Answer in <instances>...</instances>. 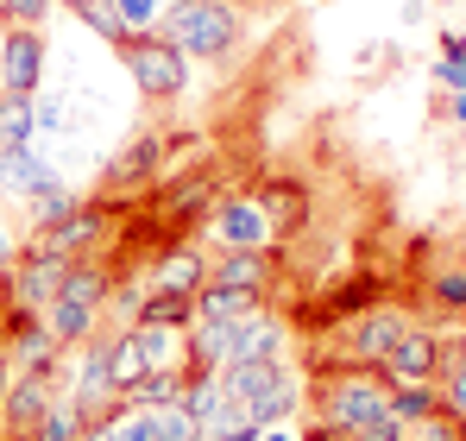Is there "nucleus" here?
Instances as JSON below:
<instances>
[{
	"label": "nucleus",
	"mask_w": 466,
	"mask_h": 441,
	"mask_svg": "<svg viewBox=\"0 0 466 441\" xmlns=\"http://www.w3.org/2000/svg\"><path fill=\"white\" fill-rule=\"evenodd\" d=\"M228 322H189V372H221L228 366Z\"/></svg>",
	"instance_id": "25"
},
{
	"label": "nucleus",
	"mask_w": 466,
	"mask_h": 441,
	"mask_svg": "<svg viewBox=\"0 0 466 441\" xmlns=\"http://www.w3.org/2000/svg\"><path fill=\"white\" fill-rule=\"evenodd\" d=\"M435 82L454 88V95H466V57H441V64H435Z\"/></svg>",
	"instance_id": "39"
},
{
	"label": "nucleus",
	"mask_w": 466,
	"mask_h": 441,
	"mask_svg": "<svg viewBox=\"0 0 466 441\" xmlns=\"http://www.w3.org/2000/svg\"><path fill=\"white\" fill-rule=\"evenodd\" d=\"M390 410L403 423H429L441 416V385H390Z\"/></svg>",
	"instance_id": "29"
},
{
	"label": "nucleus",
	"mask_w": 466,
	"mask_h": 441,
	"mask_svg": "<svg viewBox=\"0 0 466 441\" xmlns=\"http://www.w3.org/2000/svg\"><path fill=\"white\" fill-rule=\"evenodd\" d=\"M157 441H202V423H196L183 404H164V410H157Z\"/></svg>",
	"instance_id": "36"
},
{
	"label": "nucleus",
	"mask_w": 466,
	"mask_h": 441,
	"mask_svg": "<svg viewBox=\"0 0 466 441\" xmlns=\"http://www.w3.org/2000/svg\"><path fill=\"white\" fill-rule=\"evenodd\" d=\"M82 429H88V416H82L70 397H57V404L45 410V423L32 429V441H82Z\"/></svg>",
	"instance_id": "32"
},
{
	"label": "nucleus",
	"mask_w": 466,
	"mask_h": 441,
	"mask_svg": "<svg viewBox=\"0 0 466 441\" xmlns=\"http://www.w3.org/2000/svg\"><path fill=\"white\" fill-rule=\"evenodd\" d=\"M0 441H6V436H0Z\"/></svg>",
	"instance_id": "48"
},
{
	"label": "nucleus",
	"mask_w": 466,
	"mask_h": 441,
	"mask_svg": "<svg viewBox=\"0 0 466 441\" xmlns=\"http://www.w3.org/2000/svg\"><path fill=\"white\" fill-rule=\"evenodd\" d=\"M208 441H258V429L246 423V429H228V436H208Z\"/></svg>",
	"instance_id": "45"
},
{
	"label": "nucleus",
	"mask_w": 466,
	"mask_h": 441,
	"mask_svg": "<svg viewBox=\"0 0 466 441\" xmlns=\"http://www.w3.org/2000/svg\"><path fill=\"white\" fill-rule=\"evenodd\" d=\"M170 170V146H164V133H133L127 146L107 158V190H152L157 177Z\"/></svg>",
	"instance_id": "13"
},
{
	"label": "nucleus",
	"mask_w": 466,
	"mask_h": 441,
	"mask_svg": "<svg viewBox=\"0 0 466 441\" xmlns=\"http://www.w3.org/2000/svg\"><path fill=\"white\" fill-rule=\"evenodd\" d=\"M57 6H70V13H76V6H88V0H57Z\"/></svg>",
	"instance_id": "47"
},
{
	"label": "nucleus",
	"mask_w": 466,
	"mask_h": 441,
	"mask_svg": "<svg viewBox=\"0 0 466 441\" xmlns=\"http://www.w3.org/2000/svg\"><path fill=\"white\" fill-rule=\"evenodd\" d=\"M422 296H429V309L435 315H466V265H435L429 278H422Z\"/></svg>",
	"instance_id": "23"
},
{
	"label": "nucleus",
	"mask_w": 466,
	"mask_h": 441,
	"mask_svg": "<svg viewBox=\"0 0 466 441\" xmlns=\"http://www.w3.org/2000/svg\"><path fill=\"white\" fill-rule=\"evenodd\" d=\"M278 265H284V252H278V246H265V252H215V259H208V284L271 291V284H278Z\"/></svg>",
	"instance_id": "17"
},
{
	"label": "nucleus",
	"mask_w": 466,
	"mask_h": 441,
	"mask_svg": "<svg viewBox=\"0 0 466 441\" xmlns=\"http://www.w3.org/2000/svg\"><path fill=\"white\" fill-rule=\"evenodd\" d=\"M32 108H38V139H76L82 133V108L70 95H32Z\"/></svg>",
	"instance_id": "24"
},
{
	"label": "nucleus",
	"mask_w": 466,
	"mask_h": 441,
	"mask_svg": "<svg viewBox=\"0 0 466 441\" xmlns=\"http://www.w3.org/2000/svg\"><path fill=\"white\" fill-rule=\"evenodd\" d=\"M82 209V196L70 190V183H51V190H38L32 202H25V215H32V227H51V220H70Z\"/></svg>",
	"instance_id": "30"
},
{
	"label": "nucleus",
	"mask_w": 466,
	"mask_h": 441,
	"mask_svg": "<svg viewBox=\"0 0 466 441\" xmlns=\"http://www.w3.org/2000/svg\"><path fill=\"white\" fill-rule=\"evenodd\" d=\"M265 309V291H233V284H202L196 291V322H246Z\"/></svg>",
	"instance_id": "21"
},
{
	"label": "nucleus",
	"mask_w": 466,
	"mask_h": 441,
	"mask_svg": "<svg viewBox=\"0 0 466 441\" xmlns=\"http://www.w3.org/2000/svg\"><path fill=\"white\" fill-rule=\"evenodd\" d=\"M416 315L410 309H397V303H379V309H366V315H353V322H340V366H385V354L397 347V334L410 328Z\"/></svg>",
	"instance_id": "8"
},
{
	"label": "nucleus",
	"mask_w": 466,
	"mask_h": 441,
	"mask_svg": "<svg viewBox=\"0 0 466 441\" xmlns=\"http://www.w3.org/2000/svg\"><path fill=\"white\" fill-rule=\"evenodd\" d=\"M101 423L120 441H157V410H146V404H114Z\"/></svg>",
	"instance_id": "31"
},
{
	"label": "nucleus",
	"mask_w": 466,
	"mask_h": 441,
	"mask_svg": "<svg viewBox=\"0 0 466 441\" xmlns=\"http://www.w3.org/2000/svg\"><path fill=\"white\" fill-rule=\"evenodd\" d=\"M139 322H164V328H189V322H196V296H146ZM139 322H133V328H139Z\"/></svg>",
	"instance_id": "33"
},
{
	"label": "nucleus",
	"mask_w": 466,
	"mask_h": 441,
	"mask_svg": "<svg viewBox=\"0 0 466 441\" xmlns=\"http://www.w3.org/2000/svg\"><path fill=\"white\" fill-rule=\"evenodd\" d=\"M57 291H64V259L19 252V259H13V272L0 278V309H25V315H38Z\"/></svg>",
	"instance_id": "10"
},
{
	"label": "nucleus",
	"mask_w": 466,
	"mask_h": 441,
	"mask_svg": "<svg viewBox=\"0 0 466 441\" xmlns=\"http://www.w3.org/2000/svg\"><path fill=\"white\" fill-rule=\"evenodd\" d=\"M51 183H64V170L45 158L38 146H19V151H0V196L6 202H32L38 190H51Z\"/></svg>",
	"instance_id": "16"
},
{
	"label": "nucleus",
	"mask_w": 466,
	"mask_h": 441,
	"mask_svg": "<svg viewBox=\"0 0 466 441\" xmlns=\"http://www.w3.org/2000/svg\"><path fill=\"white\" fill-rule=\"evenodd\" d=\"M19 146H38V108H32V95L0 88V151H19Z\"/></svg>",
	"instance_id": "22"
},
{
	"label": "nucleus",
	"mask_w": 466,
	"mask_h": 441,
	"mask_svg": "<svg viewBox=\"0 0 466 441\" xmlns=\"http://www.w3.org/2000/svg\"><path fill=\"white\" fill-rule=\"evenodd\" d=\"M258 209H265V220H271V233H303L315 215V196L303 177H284V170H271V177H258L252 190H246Z\"/></svg>",
	"instance_id": "11"
},
{
	"label": "nucleus",
	"mask_w": 466,
	"mask_h": 441,
	"mask_svg": "<svg viewBox=\"0 0 466 441\" xmlns=\"http://www.w3.org/2000/svg\"><path fill=\"white\" fill-rule=\"evenodd\" d=\"M51 6H57V0H0V19H6V26H32V32H45Z\"/></svg>",
	"instance_id": "37"
},
{
	"label": "nucleus",
	"mask_w": 466,
	"mask_h": 441,
	"mask_svg": "<svg viewBox=\"0 0 466 441\" xmlns=\"http://www.w3.org/2000/svg\"><path fill=\"white\" fill-rule=\"evenodd\" d=\"M258 441H303V436H297L290 423H278V429H258Z\"/></svg>",
	"instance_id": "44"
},
{
	"label": "nucleus",
	"mask_w": 466,
	"mask_h": 441,
	"mask_svg": "<svg viewBox=\"0 0 466 441\" xmlns=\"http://www.w3.org/2000/svg\"><path fill=\"white\" fill-rule=\"evenodd\" d=\"M114 57H120V70L133 76V88H139L146 101H177V95L189 88V57H183L164 32H133V38H120Z\"/></svg>",
	"instance_id": "4"
},
{
	"label": "nucleus",
	"mask_w": 466,
	"mask_h": 441,
	"mask_svg": "<svg viewBox=\"0 0 466 441\" xmlns=\"http://www.w3.org/2000/svg\"><path fill=\"white\" fill-rule=\"evenodd\" d=\"M390 296V284L379 272H353L347 284H334V291L321 296L315 309H321V328H340V322H353V315H366V309H379Z\"/></svg>",
	"instance_id": "18"
},
{
	"label": "nucleus",
	"mask_w": 466,
	"mask_h": 441,
	"mask_svg": "<svg viewBox=\"0 0 466 441\" xmlns=\"http://www.w3.org/2000/svg\"><path fill=\"white\" fill-rule=\"evenodd\" d=\"M51 404H57V378L51 372H6V385H0V436L32 441V429L45 423Z\"/></svg>",
	"instance_id": "9"
},
{
	"label": "nucleus",
	"mask_w": 466,
	"mask_h": 441,
	"mask_svg": "<svg viewBox=\"0 0 466 441\" xmlns=\"http://www.w3.org/2000/svg\"><path fill=\"white\" fill-rule=\"evenodd\" d=\"M76 19L95 32V38H101V45H120V38H127V26H120V13H114L107 0H88V6H76Z\"/></svg>",
	"instance_id": "35"
},
{
	"label": "nucleus",
	"mask_w": 466,
	"mask_h": 441,
	"mask_svg": "<svg viewBox=\"0 0 466 441\" xmlns=\"http://www.w3.org/2000/svg\"><path fill=\"white\" fill-rule=\"evenodd\" d=\"M157 32L189 57V64H221L239 51L246 38V19H239V0H170Z\"/></svg>",
	"instance_id": "3"
},
{
	"label": "nucleus",
	"mask_w": 466,
	"mask_h": 441,
	"mask_svg": "<svg viewBox=\"0 0 466 441\" xmlns=\"http://www.w3.org/2000/svg\"><path fill=\"white\" fill-rule=\"evenodd\" d=\"M454 127L466 133V95H454Z\"/></svg>",
	"instance_id": "46"
},
{
	"label": "nucleus",
	"mask_w": 466,
	"mask_h": 441,
	"mask_svg": "<svg viewBox=\"0 0 466 441\" xmlns=\"http://www.w3.org/2000/svg\"><path fill=\"white\" fill-rule=\"evenodd\" d=\"M435 385H441V416L466 429V341H461V347H448V366H441Z\"/></svg>",
	"instance_id": "27"
},
{
	"label": "nucleus",
	"mask_w": 466,
	"mask_h": 441,
	"mask_svg": "<svg viewBox=\"0 0 466 441\" xmlns=\"http://www.w3.org/2000/svg\"><path fill=\"white\" fill-rule=\"evenodd\" d=\"M38 322L51 328L57 347H82V341L101 334V309H95V303H76V296H51V303L38 309Z\"/></svg>",
	"instance_id": "19"
},
{
	"label": "nucleus",
	"mask_w": 466,
	"mask_h": 441,
	"mask_svg": "<svg viewBox=\"0 0 466 441\" xmlns=\"http://www.w3.org/2000/svg\"><path fill=\"white\" fill-rule=\"evenodd\" d=\"M297 436H303V441H353V436H340V429H328V423H303Z\"/></svg>",
	"instance_id": "41"
},
{
	"label": "nucleus",
	"mask_w": 466,
	"mask_h": 441,
	"mask_svg": "<svg viewBox=\"0 0 466 441\" xmlns=\"http://www.w3.org/2000/svg\"><path fill=\"white\" fill-rule=\"evenodd\" d=\"M228 397L246 410L252 429H278V423H297L303 404H309V372L290 366V360H265V366H228Z\"/></svg>",
	"instance_id": "2"
},
{
	"label": "nucleus",
	"mask_w": 466,
	"mask_h": 441,
	"mask_svg": "<svg viewBox=\"0 0 466 441\" xmlns=\"http://www.w3.org/2000/svg\"><path fill=\"white\" fill-rule=\"evenodd\" d=\"M284 347H290V322H284L278 309H258V315L233 322L228 366H265V360H284ZM228 366H221V372H228Z\"/></svg>",
	"instance_id": "12"
},
{
	"label": "nucleus",
	"mask_w": 466,
	"mask_h": 441,
	"mask_svg": "<svg viewBox=\"0 0 466 441\" xmlns=\"http://www.w3.org/2000/svg\"><path fill=\"white\" fill-rule=\"evenodd\" d=\"M315 423L340 429L353 441H403V416L390 410V385L372 366H334L309 378Z\"/></svg>",
	"instance_id": "1"
},
{
	"label": "nucleus",
	"mask_w": 466,
	"mask_h": 441,
	"mask_svg": "<svg viewBox=\"0 0 466 441\" xmlns=\"http://www.w3.org/2000/svg\"><path fill=\"white\" fill-rule=\"evenodd\" d=\"M202 233H208L221 252H265V246H278L271 220H265V209H258L252 196H215V202L202 209Z\"/></svg>",
	"instance_id": "6"
},
{
	"label": "nucleus",
	"mask_w": 466,
	"mask_h": 441,
	"mask_svg": "<svg viewBox=\"0 0 466 441\" xmlns=\"http://www.w3.org/2000/svg\"><path fill=\"white\" fill-rule=\"evenodd\" d=\"M146 372H183L189 366V328H164V322H139L133 328Z\"/></svg>",
	"instance_id": "20"
},
{
	"label": "nucleus",
	"mask_w": 466,
	"mask_h": 441,
	"mask_svg": "<svg viewBox=\"0 0 466 441\" xmlns=\"http://www.w3.org/2000/svg\"><path fill=\"white\" fill-rule=\"evenodd\" d=\"M107 215H114V202H82L70 220H51V227H32L25 240H19V252H38V259H88L95 246H101V233H107Z\"/></svg>",
	"instance_id": "5"
},
{
	"label": "nucleus",
	"mask_w": 466,
	"mask_h": 441,
	"mask_svg": "<svg viewBox=\"0 0 466 441\" xmlns=\"http://www.w3.org/2000/svg\"><path fill=\"white\" fill-rule=\"evenodd\" d=\"M82 441H120V436H114V429H107V423H101V416H95V423H88V429H82Z\"/></svg>",
	"instance_id": "43"
},
{
	"label": "nucleus",
	"mask_w": 466,
	"mask_h": 441,
	"mask_svg": "<svg viewBox=\"0 0 466 441\" xmlns=\"http://www.w3.org/2000/svg\"><path fill=\"white\" fill-rule=\"evenodd\" d=\"M13 259H19V233H13V227L0 220V278L13 272Z\"/></svg>",
	"instance_id": "40"
},
{
	"label": "nucleus",
	"mask_w": 466,
	"mask_h": 441,
	"mask_svg": "<svg viewBox=\"0 0 466 441\" xmlns=\"http://www.w3.org/2000/svg\"><path fill=\"white\" fill-rule=\"evenodd\" d=\"M0 88L6 95H38L45 88V32L6 26V38H0Z\"/></svg>",
	"instance_id": "14"
},
{
	"label": "nucleus",
	"mask_w": 466,
	"mask_h": 441,
	"mask_svg": "<svg viewBox=\"0 0 466 441\" xmlns=\"http://www.w3.org/2000/svg\"><path fill=\"white\" fill-rule=\"evenodd\" d=\"M441 57H466V32H441Z\"/></svg>",
	"instance_id": "42"
},
{
	"label": "nucleus",
	"mask_w": 466,
	"mask_h": 441,
	"mask_svg": "<svg viewBox=\"0 0 466 441\" xmlns=\"http://www.w3.org/2000/svg\"><path fill=\"white\" fill-rule=\"evenodd\" d=\"M441 366H448V334H441L435 322H410V328L397 334V347L385 354L379 378H385V385H435Z\"/></svg>",
	"instance_id": "7"
},
{
	"label": "nucleus",
	"mask_w": 466,
	"mask_h": 441,
	"mask_svg": "<svg viewBox=\"0 0 466 441\" xmlns=\"http://www.w3.org/2000/svg\"><path fill=\"white\" fill-rule=\"evenodd\" d=\"M183 385H189V366L183 372H139L133 391L120 404H146V410H164V404H183Z\"/></svg>",
	"instance_id": "26"
},
{
	"label": "nucleus",
	"mask_w": 466,
	"mask_h": 441,
	"mask_svg": "<svg viewBox=\"0 0 466 441\" xmlns=\"http://www.w3.org/2000/svg\"><path fill=\"white\" fill-rule=\"evenodd\" d=\"M139 284H146V296H196L202 284H208V259H202L196 246L177 240V246H164V252L152 259V272H146Z\"/></svg>",
	"instance_id": "15"
},
{
	"label": "nucleus",
	"mask_w": 466,
	"mask_h": 441,
	"mask_svg": "<svg viewBox=\"0 0 466 441\" xmlns=\"http://www.w3.org/2000/svg\"><path fill=\"white\" fill-rule=\"evenodd\" d=\"M107 6L120 13V26H127V38H133V32H157V19H164L170 0H107Z\"/></svg>",
	"instance_id": "34"
},
{
	"label": "nucleus",
	"mask_w": 466,
	"mask_h": 441,
	"mask_svg": "<svg viewBox=\"0 0 466 441\" xmlns=\"http://www.w3.org/2000/svg\"><path fill=\"white\" fill-rule=\"evenodd\" d=\"M221 397H228V378H221V372H189V385H183V410H189L196 423H208V416L221 410Z\"/></svg>",
	"instance_id": "28"
},
{
	"label": "nucleus",
	"mask_w": 466,
	"mask_h": 441,
	"mask_svg": "<svg viewBox=\"0 0 466 441\" xmlns=\"http://www.w3.org/2000/svg\"><path fill=\"white\" fill-rule=\"evenodd\" d=\"M403 441H466V429L448 416H429V423H403Z\"/></svg>",
	"instance_id": "38"
}]
</instances>
